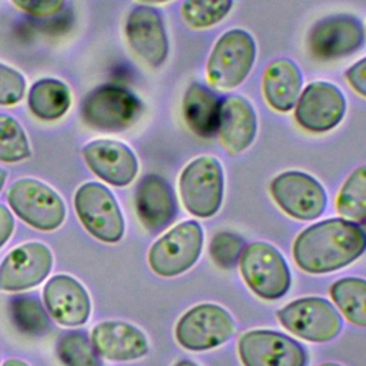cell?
I'll return each instance as SVG.
<instances>
[{
    "instance_id": "obj_11",
    "label": "cell",
    "mask_w": 366,
    "mask_h": 366,
    "mask_svg": "<svg viewBox=\"0 0 366 366\" xmlns=\"http://www.w3.org/2000/svg\"><path fill=\"white\" fill-rule=\"evenodd\" d=\"M270 194L287 216L297 220L319 217L327 204L326 192L319 180L299 170H287L273 177Z\"/></svg>"
},
{
    "instance_id": "obj_7",
    "label": "cell",
    "mask_w": 366,
    "mask_h": 366,
    "mask_svg": "<svg viewBox=\"0 0 366 366\" xmlns=\"http://www.w3.org/2000/svg\"><path fill=\"white\" fill-rule=\"evenodd\" d=\"M203 249V229L196 220H186L166 232L149 250L150 269L163 277L189 270Z\"/></svg>"
},
{
    "instance_id": "obj_15",
    "label": "cell",
    "mask_w": 366,
    "mask_h": 366,
    "mask_svg": "<svg viewBox=\"0 0 366 366\" xmlns=\"http://www.w3.org/2000/svg\"><path fill=\"white\" fill-rule=\"evenodd\" d=\"M126 39L132 50L149 66H162L169 54V40L160 13L150 6L134 7L126 20Z\"/></svg>"
},
{
    "instance_id": "obj_3",
    "label": "cell",
    "mask_w": 366,
    "mask_h": 366,
    "mask_svg": "<svg viewBox=\"0 0 366 366\" xmlns=\"http://www.w3.org/2000/svg\"><path fill=\"white\" fill-rule=\"evenodd\" d=\"M179 193L190 214L200 219L216 214L224 193V174L220 162L212 156L193 159L180 173Z\"/></svg>"
},
{
    "instance_id": "obj_21",
    "label": "cell",
    "mask_w": 366,
    "mask_h": 366,
    "mask_svg": "<svg viewBox=\"0 0 366 366\" xmlns=\"http://www.w3.org/2000/svg\"><path fill=\"white\" fill-rule=\"evenodd\" d=\"M92 343L96 352L110 360H136L149 352V342L144 333L136 326L109 320L94 326Z\"/></svg>"
},
{
    "instance_id": "obj_40",
    "label": "cell",
    "mask_w": 366,
    "mask_h": 366,
    "mask_svg": "<svg viewBox=\"0 0 366 366\" xmlns=\"http://www.w3.org/2000/svg\"><path fill=\"white\" fill-rule=\"evenodd\" d=\"M140 1H144V3H164V1H169V0H140Z\"/></svg>"
},
{
    "instance_id": "obj_2",
    "label": "cell",
    "mask_w": 366,
    "mask_h": 366,
    "mask_svg": "<svg viewBox=\"0 0 366 366\" xmlns=\"http://www.w3.org/2000/svg\"><path fill=\"white\" fill-rule=\"evenodd\" d=\"M237 264L247 287L264 300H277L290 289L289 266L282 253L269 243L246 244Z\"/></svg>"
},
{
    "instance_id": "obj_17",
    "label": "cell",
    "mask_w": 366,
    "mask_h": 366,
    "mask_svg": "<svg viewBox=\"0 0 366 366\" xmlns=\"http://www.w3.org/2000/svg\"><path fill=\"white\" fill-rule=\"evenodd\" d=\"M81 154L89 169L113 186H127L139 172L133 150L117 140H93L83 147Z\"/></svg>"
},
{
    "instance_id": "obj_24",
    "label": "cell",
    "mask_w": 366,
    "mask_h": 366,
    "mask_svg": "<svg viewBox=\"0 0 366 366\" xmlns=\"http://www.w3.org/2000/svg\"><path fill=\"white\" fill-rule=\"evenodd\" d=\"M30 112L41 120H57L70 107L71 96L69 87L57 79L37 80L27 97Z\"/></svg>"
},
{
    "instance_id": "obj_34",
    "label": "cell",
    "mask_w": 366,
    "mask_h": 366,
    "mask_svg": "<svg viewBox=\"0 0 366 366\" xmlns=\"http://www.w3.org/2000/svg\"><path fill=\"white\" fill-rule=\"evenodd\" d=\"M349 86L360 96L366 97V57L352 64L345 73Z\"/></svg>"
},
{
    "instance_id": "obj_23",
    "label": "cell",
    "mask_w": 366,
    "mask_h": 366,
    "mask_svg": "<svg viewBox=\"0 0 366 366\" xmlns=\"http://www.w3.org/2000/svg\"><path fill=\"white\" fill-rule=\"evenodd\" d=\"M222 99L202 83H192L182 100V114L187 127L199 137L209 139L217 133Z\"/></svg>"
},
{
    "instance_id": "obj_36",
    "label": "cell",
    "mask_w": 366,
    "mask_h": 366,
    "mask_svg": "<svg viewBox=\"0 0 366 366\" xmlns=\"http://www.w3.org/2000/svg\"><path fill=\"white\" fill-rule=\"evenodd\" d=\"M3 366H29V365L21 362V360H19V359H9V360H6L3 363Z\"/></svg>"
},
{
    "instance_id": "obj_39",
    "label": "cell",
    "mask_w": 366,
    "mask_h": 366,
    "mask_svg": "<svg viewBox=\"0 0 366 366\" xmlns=\"http://www.w3.org/2000/svg\"><path fill=\"white\" fill-rule=\"evenodd\" d=\"M319 366H342V365L335 363V362H326V363H320Z\"/></svg>"
},
{
    "instance_id": "obj_26",
    "label": "cell",
    "mask_w": 366,
    "mask_h": 366,
    "mask_svg": "<svg viewBox=\"0 0 366 366\" xmlns=\"http://www.w3.org/2000/svg\"><path fill=\"white\" fill-rule=\"evenodd\" d=\"M336 210L342 219L349 222H366V164L355 169L342 184Z\"/></svg>"
},
{
    "instance_id": "obj_20",
    "label": "cell",
    "mask_w": 366,
    "mask_h": 366,
    "mask_svg": "<svg viewBox=\"0 0 366 366\" xmlns=\"http://www.w3.org/2000/svg\"><path fill=\"white\" fill-rule=\"evenodd\" d=\"M257 133V117L253 106L242 96L222 99L217 122V136L224 149L237 154L246 150Z\"/></svg>"
},
{
    "instance_id": "obj_37",
    "label": "cell",
    "mask_w": 366,
    "mask_h": 366,
    "mask_svg": "<svg viewBox=\"0 0 366 366\" xmlns=\"http://www.w3.org/2000/svg\"><path fill=\"white\" fill-rule=\"evenodd\" d=\"M174 366H197V365L193 363L192 360H180V362H177Z\"/></svg>"
},
{
    "instance_id": "obj_19",
    "label": "cell",
    "mask_w": 366,
    "mask_h": 366,
    "mask_svg": "<svg viewBox=\"0 0 366 366\" xmlns=\"http://www.w3.org/2000/svg\"><path fill=\"white\" fill-rule=\"evenodd\" d=\"M46 309L64 326L83 325L90 315V299L84 287L67 274L51 277L43 290Z\"/></svg>"
},
{
    "instance_id": "obj_16",
    "label": "cell",
    "mask_w": 366,
    "mask_h": 366,
    "mask_svg": "<svg viewBox=\"0 0 366 366\" xmlns=\"http://www.w3.org/2000/svg\"><path fill=\"white\" fill-rule=\"evenodd\" d=\"M50 250L37 242L11 250L0 264V289L17 292L39 285L51 269Z\"/></svg>"
},
{
    "instance_id": "obj_4",
    "label": "cell",
    "mask_w": 366,
    "mask_h": 366,
    "mask_svg": "<svg viewBox=\"0 0 366 366\" xmlns=\"http://www.w3.org/2000/svg\"><path fill=\"white\" fill-rule=\"evenodd\" d=\"M143 112L140 99L129 89L107 83L93 89L81 103V119L92 129L120 132L137 122Z\"/></svg>"
},
{
    "instance_id": "obj_13",
    "label": "cell",
    "mask_w": 366,
    "mask_h": 366,
    "mask_svg": "<svg viewBox=\"0 0 366 366\" xmlns=\"http://www.w3.org/2000/svg\"><path fill=\"white\" fill-rule=\"evenodd\" d=\"M306 44L317 60L342 59L362 49L365 27L355 16L332 14L312 26Z\"/></svg>"
},
{
    "instance_id": "obj_22",
    "label": "cell",
    "mask_w": 366,
    "mask_h": 366,
    "mask_svg": "<svg viewBox=\"0 0 366 366\" xmlns=\"http://www.w3.org/2000/svg\"><path fill=\"white\" fill-rule=\"evenodd\" d=\"M302 71L290 59L272 61L263 74V96L267 104L276 112H290L302 90Z\"/></svg>"
},
{
    "instance_id": "obj_30",
    "label": "cell",
    "mask_w": 366,
    "mask_h": 366,
    "mask_svg": "<svg viewBox=\"0 0 366 366\" xmlns=\"http://www.w3.org/2000/svg\"><path fill=\"white\" fill-rule=\"evenodd\" d=\"M30 156V146L20 123L7 114H0V160L16 163Z\"/></svg>"
},
{
    "instance_id": "obj_8",
    "label": "cell",
    "mask_w": 366,
    "mask_h": 366,
    "mask_svg": "<svg viewBox=\"0 0 366 366\" xmlns=\"http://www.w3.org/2000/svg\"><path fill=\"white\" fill-rule=\"evenodd\" d=\"M236 325L232 315L214 303H200L189 309L174 327L177 343L187 350H209L233 337Z\"/></svg>"
},
{
    "instance_id": "obj_9",
    "label": "cell",
    "mask_w": 366,
    "mask_h": 366,
    "mask_svg": "<svg viewBox=\"0 0 366 366\" xmlns=\"http://www.w3.org/2000/svg\"><path fill=\"white\" fill-rule=\"evenodd\" d=\"M76 213L86 230L106 243L123 237L124 220L112 192L96 182L81 184L74 194Z\"/></svg>"
},
{
    "instance_id": "obj_1",
    "label": "cell",
    "mask_w": 366,
    "mask_h": 366,
    "mask_svg": "<svg viewBox=\"0 0 366 366\" xmlns=\"http://www.w3.org/2000/svg\"><path fill=\"white\" fill-rule=\"evenodd\" d=\"M366 250V233L342 217L326 219L302 230L293 242L295 263L303 272L322 274L343 269Z\"/></svg>"
},
{
    "instance_id": "obj_29",
    "label": "cell",
    "mask_w": 366,
    "mask_h": 366,
    "mask_svg": "<svg viewBox=\"0 0 366 366\" xmlns=\"http://www.w3.org/2000/svg\"><path fill=\"white\" fill-rule=\"evenodd\" d=\"M232 6L233 0H184L180 11L189 27L206 29L222 21Z\"/></svg>"
},
{
    "instance_id": "obj_28",
    "label": "cell",
    "mask_w": 366,
    "mask_h": 366,
    "mask_svg": "<svg viewBox=\"0 0 366 366\" xmlns=\"http://www.w3.org/2000/svg\"><path fill=\"white\" fill-rule=\"evenodd\" d=\"M10 313L16 326L31 336H41L50 329V320L41 305L31 296H14Z\"/></svg>"
},
{
    "instance_id": "obj_38",
    "label": "cell",
    "mask_w": 366,
    "mask_h": 366,
    "mask_svg": "<svg viewBox=\"0 0 366 366\" xmlns=\"http://www.w3.org/2000/svg\"><path fill=\"white\" fill-rule=\"evenodd\" d=\"M4 182H6V172L0 167V190H1L3 184H4Z\"/></svg>"
},
{
    "instance_id": "obj_33",
    "label": "cell",
    "mask_w": 366,
    "mask_h": 366,
    "mask_svg": "<svg viewBox=\"0 0 366 366\" xmlns=\"http://www.w3.org/2000/svg\"><path fill=\"white\" fill-rule=\"evenodd\" d=\"M20 10L36 16V17H50L57 14L66 0H11Z\"/></svg>"
},
{
    "instance_id": "obj_18",
    "label": "cell",
    "mask_w": 366,
    "mask_h": 366,
    "mask_svg": "<svg viewBox=\"0 0 366 366\" xmlns=\"http://www.w3.org/2000/svg\"><path fill=\"white\" fill-rule=\"evenodd\" d=\"M134 204L140 223L149 232L163 230L177 214V202L172 186L166 179L154 173L140 180Z\"/></svg>"
},
{
    "instance_id": "obj_32",
    "label": "cell",
    "mask_w": 366,
    "mask_h": 366,
    "mask_svg": "<svg viewBox=\"0 0 366 366\" xmlns=\"http://www.w3.org/2000/svg\"><path fill=\"white\" fill-rule=\"evenodd\" d=\"M26 92V80L17 70L0 63V104L11 106L21 100Z\"/></svg>"
},
{
    "instance_id": "obj_12",
    "label": "cell",
    "mask_w": 366,
    "mask_h": 366,
    "mask_svg": "<svg viewBox=\"0 0 366 366\" xmlns=\"http://www.w3.org/2000/svg\"><path fill=\"white\" fill-rule=\"evenodd\" d=\"M243 366H306L305 347L290 336L266 329L243 333L237 342Z\"/></svg>"
},
{
    "instance_id": "obj_5",
    "label": "cell",
    "mask_w": 366,
    "mask_h": 366,
    "mask_svg": "<svg viewBox=\"0 0 366 366\" xmlns=\"http://www.w3.org/2000/svg\"><path fill=\"white\" fill-rule=\"evenodd\" d=\"M276 316L292 335L315 343L333 340L343 326L337 309L329 300L316 296L293 300L277 310Z\"/></svg>"
},
{
    "instance_id": "obj_6",
    "label": "cell",
    "mask_w": 366,
    "mask_h": 366,
    "mask_svg": "<svg viewBox=\"0 0 366 366\" xmlns=\"http://www.w3.org/2000/svg\"><path fill=\"white\" fill-rule=\"evenodd\" d=\"M256 59V43L243 29H232L219 37L206 66L209 81L217 89H233L250 73Z\"/></svg>"
},
{
    "instance_id": "obj_14",
    "label": "cell",
    "mask_w": 366,
    "mask_h": 366,
    "mask_svg": "<svg viewBox=\"0 0 366 366\" xmlns=\"http://www.w3.org/2000/svg\"><path fill=\"white\" fill-rule=\"evenodd\" d=\"M346 113L342 90L327 81H313L305 87L295 104V120L312 133L335 129Z\"/></svg>"
},
{
    "instance_id": "obj_31",
    "label": "cell",
    "mask_w": 366,
    "mask_h": 366,
    "mask_svg": "<svg viewBox=\"0 0 366 366\" xmlns=\"http://www.w3.org/2000/svg\"><path fill=\"white\" fill-rule=\"evenodd\" d=\"M243 239L232 232H219L210 242V257L216 266L222 269H232L239 263L240 254L244 249Z\"/></svg>"
},
{
    "instance_id": "obj_25",
    "label": "cell",
    "mask_w": 366,
    "mask_h": 366,
    "mask_svg": "<svg viewBox=\"0 0 366 366\" xmlns=\"http://www.w3.org/2000/svg\"><path fill=\"white\" fill-rule=\"evenodd\" d=\"M330 297L346 320L366 327V280L343 277L330 286Z\"/></svg>"
},
{
    "instance_id": "obj_27",
    "label": "cell",
    "mask_w": 366,
    "mask_h": 366,
    "mask_svg": "<svg viewBox=\"0 0 366 366\" xmlns=\"http://www.w3.org/2000/svg\"><path fill=\"white\" fill-rule=\"evenodd\" d=\"M57 356L64 366H102L93 343L77 330L66 332L59 337Z\"/></svg>"
},
{
    "instance_id": "obj_10",
    "label": "cell",
    "mask_w": 366,
    "mask_h": 366,
    "mask_svg": "<svg viewBox=\"0 0 366 366\" xmlns=\"http://www.w3.org/2000/svg\"><path fill=\"white\" fill-rule=\"evenodd\" d=\"M7 202L21 220L39 230L57 229L66 216L60 196L34 179L16 180L9 189Z\"/></svg>"
},
{
    "instance_id": "obj_35",
    "label": "cell",
    "mask_w": 366,
    "mask_h": 366,
    "mask_svg": "<svg viewBox=\"0 0 366 366\" xmlns=\"http://www.w3.org/2000/svg\"><path fill=\"white\" fill-rule=\"evenodd\" d=\"M13 226H14V220L10 210L6 206L0 204V247L10 237L13 232Z\"/></svg>"
}]
</instances>
